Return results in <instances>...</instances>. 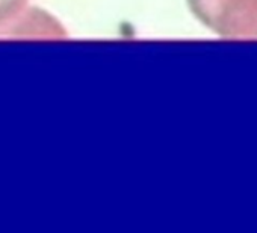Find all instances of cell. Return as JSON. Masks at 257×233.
Instances as JSON below:
<instances>
[{"label":"cell","instance_id":"1","mask_svg":"<svg viewBox=\"0 0 257 233\" xmlns=\"http://www.w3.org/2000/svg\"><path fill=\"white\" fill-rule=\"evenodd\" d=\"M192 14L224 38H257V0H186Z\"/></svg>","mask_w":257,"mask_h":233},{"label":"cell","instance_id":"2","mask_svg":"<svg viewBox=\"0 0 257 233\" xmlns=\"http://www.w3.org/2000/svg\"><path fill=\"white\" fill-rule=\"evenodd\" d=\"M28 0H0V26L13 22L23 11Z\"/></svg>","mask_w":257,"mask_h":233}]
</instances>
